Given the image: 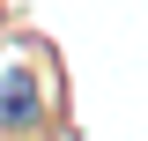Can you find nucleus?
Masks as SVG:
<instances>
[{
	"mask_svg": "<svg viewBox=\"0 0 148 141\" xmlns=\"http://www.w3.org/2000/svg\"><path fill=\"white\" fill-rule=\"evenodd\" d=\"M37 119H45V89H37L30 67H15L8 82H0V134H30Z\"/></svg>",
	"mask_w": 148,
	"mask_h": 141,
	"instance_id": "1",
	"label": "nucleus"
},
{
	"mask_svg": "<svg viewBox=\"0 0 148 141\" xmlns=\"http://www.w3.org/2000/svg\"><path fill=\"white\" fill-rule=\"evenodd\" d=\"M8 141H22V134H8Z\"/></svg>",
	"mask_w": 148,
	"mask_h": 141,
	"instance_id": "2",
	"label": "nucleus"
}]
</instances>
